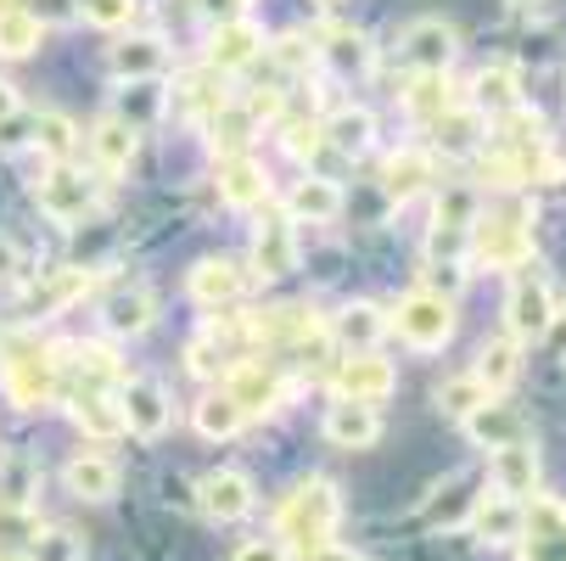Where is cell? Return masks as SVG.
I'll return each instance as SVG.
<instances>
[{
  "instance_id": "4fadbf2b",
  "label": "cell",
  "mask_w": 566,
  "mask_h": 561,
  "mask_svg": "<svg viewBox=\"0 0 566 561\" xmlns=\"http://www.w3.org/2000/svg\"><path fill=\"white\" fill-rule=\"evenodd\" d=\"M549 314H555L549 287H544L538 276H522V281L511 287V303H505V326H511V337H544Z\"/></svg>"
},
{
  "instance_id": "94428289",
  "label": "cell",
  "mask_w": 566,
  "mask_h": 561,
  "mask_svg": "<svg viewBox=\"0 0 566 561\" xmlns=\"http://www.w3.org/2000/svg\"><path fill=\"white\" fill-rule=\"evenodd\" d=\"M0 561H18V555H0Z\"/></svg>"
},
{
  "instance_id": "f6af8a7d",
  "label": "cell",
  "mask_w": 566,
  "mask_h": 561,
  "mask_svg": "<svg viewBox=\"0 0 566 561\" xmlns=\"http://www.w3.org/2000/svg\"><path fill=\"white\" fill-rule=\"evenodd\" d=\"M34 533H40L34 511H23V506H0V544H29Z\"/></svg>"
},
{
  "instance_id": "7c38bea8",
  "label": "cell",
  "mask_w": 566,
  "mask_h": 561,
  "mask_svg": "<svg viewBox=\"0 0 566 561\" xmlns=\"http://www.w3.org/2000/svg\"><path fill=\"white\" fill-rule=\"evenodd\" d=\"M197 506H202V517H213V522H241V517L253 511L248 471H208L202 484H197Z\"/></svg>"
},
{
  "instance_id": "8fae6325",
  "label": "cell",
  "mask_w": 566,
  "mask_h": 561,
  "mask_svg": "<svg viewBox=\"0 0 566 561\" xmlns=\"http://www.w3.org/2000/svg\"><path fill=\"white\" fill-rule=\"evenodd\" d=\"M40 208H45L56 225H73V219H85V214L96 208V186L78 175V169L56 164V169L40 180Z\"/></svg>"
},
{
  "instance_id": "c3c4849f",
  "label": "cell",
  "mask_w": 566,
  "mask_h": 561,
  "mask_svg": "<svg viewBox=\"0 0 566 561\" xmlns=\"http://www.w3.org/2000/svg\"><path fill=\"white\" fill-rule=\"evenodd\" d=\"M191 371H197V376H219V371H224L219 337H202V343H191Z\"/></svg>"
},
{
  "instance_id": "bcb514c9",
  "label": "cell",
  "mask_w": 566,
  "mask_h": 561,
  "mask_svg": "<svg viewBox=\"0 0 566 561\" xmlns=\"http://www.w3.org/2000/svg\"><path fill=\"white\" fill-rule=\"evenodd\" d=\"M326 56H332V62H337L343 73H359V67L370 62V51H365V40H359V34H332Z\"/></svg>"
},
{
  "instance_id": "b9f144b4",
  "label": "cell",
  "mask_w": 566,
  "mask_h": 561,
  "mask_svg": "<svg viewBox=\"0 0 566 561\" xmlns=\"http://www.w3.org/2000/svg\"><path fill=\"white\" fill-rule=\"evenodd\" d=\"M454 102H449V79L443 73H421V85L410 91V113L416 118H438V113H449Z\"/></svg>"
},
{
  "instance_id": "91938a15",
  "label": "cell",
  "mask_w": 566,
  "mask_h": 561,
  "mask_svg": "<svg viewBox=\"0 0 566 561\" xmlns=\"http://www.w3.org/2000/svg\"><path fill=\"white\" fill-rule=\"evenodd\" d=\"M7 7H18V0H0V12H7Z\"/></svg>"
},
{
  "instance_id": "9f6ffc18",
  "label": "cell",
  "mask_w": 566,
  "mask_h": 561,
  "mask_svg": "<svg viewBox=\"0 0 566 561\" xmlns=\"http://www.w3.org/2000/svg\"><path fill=\"white\" fill-rule=\"evenodd\" d=\"M12 113H18V91L7 85V79H0V124H7Z\"/></svg>"
},
{
  "instance_id": "6f0895ef",
  "label": "cell",
  "mask_w": 566,
  "mask_h": 561,
  "mask_svg": "<svg viewBox=\"0 0 566 561\" xmlns=\"http://www.w3.org/2000/svg\"><path fill=\"white\" fill-rule=\"evenodd\" d=\"M281 62L297 67V62H303V40H281Z\"/></svg>"
},
{
  "instance_id": "681fc988",
  "label": "cell",
  "mask_w": 566,
  "mask_h": 561,
  "mask_svg": "<svg viewBox=\"0 0 566 561\" xmlns=\"http://www.w3.org/2000/svg\"><path fill=\"white\" fill-rule=\"evenodd\" d=\"M319 146H326L319 124H292V129H286V152H297V157H314Z\"/></svg>"
},
{
  "instance_id": "e0dca14e",
  "label": "cell",
  "mask_w": 566,
  "mask_h": 561,
  "mask_svg": "<svg viewBox=\"0 0 566 561\" xmlns=\"http://www.w3.org/2000/svg\"><path fill=\"white\" fill-rule=\"evenodd\" d=\"M326 438L337 449H370L381 438V416L376 405H354V398H337V405L326 411Z\"/></svg>"
},
{
  "instance_id": "30bf717a",
  "label": "cell",
  "mask_w": 566,
  "mask_h": 561,
  "mask_svg": "<svg viewBox=\"0 0 566 561\" xmlns=\"http://www.w3.org/2000/svg\"><path fill=\"white\" fill-rule=\"evenodd\" d=\"M398 56H403V67H416V73H443L454 62V29L443 18H421V23L403 29Z\"/></svg>"
},
{
  "instance_id": "5b68a950",
  "label": "cell",
  "mask_w": 566,
  "mask_h": 561,
  "mask_svg": "<svg viewBox=\"0 0 566 561\" xmlns=\"http://www.w3.org/2000/svg\"><path fill=\"white\" fill-rule=\"evenodd\" d=\"M471 248L489 270H516L533 259V230L516 219V214H500V219H476L471 225Z\"/></svg>"
},
{
  "instance_id": "836d02e7",
  "label": "cell",
  "mask_w": 566,
  "mask_h": 561,
  "mask_svg": "<svg viewBox=\"0 0 566 561\" xmlns=\"http://www.w3.org/2000/svg\"><path fill=\"white\" fill-rule=\"evenodd\" d=\"M387 332V320H381V309L376 303H348L343 314H337V337L354 349V354H365V349H376V337Z\"/></svg>"
},
{
  "instance_id": "d6a6232c",
  "label": "cell",
  "mask_w": 566,
  "mask_h": 561,
  "mask_svg": "<svg viewBox=\"0 0 566 561\" xmlns=\"http://www.w3.org/2000/svg\"><path fill=\"white\" fill-rule=\"evenodd\" d=\"M432 124H438V146L454 152V157L482 146V113H476V107H449V113H438Z\"/></svg>"
},
{
  "instance_id": "ac0fdd59",
  "label": "cell",
  "mask_w": 566,
  "mask_h": 561,
  "mask_svg": "<svg viewBox=\"0 0 566 561\" xmlns=\"http://www.w3.org/2000/svg\"><path fill=\"white\" fill-rule=\"evenodd\" d=\"M191 298L208 303V309H224L235 298H248V270L230 264V259H202L191 270Z\"/></svg>"
},
{
  "instance_id": "ba28073f",
  "label": "cell",
  "mask_w": 566,
  "mask_h": 561,
  "mask_svg": "<svg viewBox=\"0 0 566 561\" xmlns=\"http://www.w3.org/2000/svg\"><path fill=\"white\" fill-rule=\"evenodd\" d=\"M392 387H398V371H392L376 349L348 354L343 371H337V398H354V405H381Z\"/></svg>"
},
{
  "instance_id": "e575fe53",
  "label": "cell",
  "mask_w": 566,
  "mask_h": 561,
  "mask_svg": "<svg viewBox=\"0 0 566 561\" xmlns=\"http://www.w3.org/2000/svg\"><path fill=\"white\" fill-rule=\"evenodd\" d=\"M516 371H522V360H516V337H500V343H489L476 354V382L489 387V393H500V387H511L516 382Z\"/></svg>"
},
{
  "instance_id": "680465c9",
  "label": "cell",
  "mask_w": 566,
  "mask_h": 561,
  "mask_svg": "<svg viewBox=\"0 0 566 561\" xmlns=\"http://www.w3.org/2000/svg\"><path fill=\"white\" fill-rule=\"evenodd\" d=\"M511 7H538V0H511Z\"/></svg>"
},
{
  "instance_id": "9a60e30c",
  "label": "cell",
  "mask_w": 566,
  "mask_h": 561,
  "mask_svg": "<svg viewBox=\"0 0 566 561\" xmlns=\"http://www.w3.org/2000/svg\"><path fill=\"white\" fill-rule=\"evenodd\" d=\"M489 471H494V495H511V500H533L538 495V455L527 449V438L494 449Z\"/></svg>"
},
{
  "instance_id": "52a82bcc",
  "label": "cell",
  "mask_w": 566,
  "mask_h": 561,
  "mask_svg": "<svg viewBox=\"0 0 566 561\" xmlns=\"http://www.w3.org/2000/svg\"><path fill=\"white\" fill-rule=\"evenodd\" d=\"M118 405H124V433H135V438H146V444H151V438H164V433H169V422H175L164 382H151V376L124 382Z\"/></svg>"
},
{
  "instance_id": "7dc6e473",
  "label": "cell",
  "mask_w": 566,
  "mask_h": 561,
  "mask_svg": "<svg viewBox=\"0 0 566 561\" xmlns=\"http://www.w3.org/2000/svg\"><path fill=\"white\" fill-rule=\"evenodd\" d=\"M23 12H29L40 29H45V23H73V18H78V0H29Z\"/></svg>"
},
{
  "instance_id": "6da1fadb",
  "label": "cell",
  "mask_w": 566,
  "mask_h": 561,
  "mask_svg": "<svg viewBox=\"0 0 566 561\" xmlns=\"http://www.w3.org/2000/svg\"><path fill=\"white\" fill-rule=\"evenodd\" d=\"M0 382H7L12 405H23V411H45L56 398V360L40 343L34 326H7L0 332Z\"/></svg>"
},
{
  "instance_id": "1f68e13d",
  "label": "cell",
  "mask_w": 566,
  "mask_h": 561,
  "mask_svg": "<svg viewBox=\"0 0 566 561\" xmlns=\"http://www.w3.org/2000/svg\"><path fill=\"white\" fill-rule=\"evenodd\" d=\"M319 135H326L337 152L359 157V152L370 146V135H376V118H370L365 107H343V113H332L326 124H319Z\"/></svg>"
},
{
  "instance_id": "4316f807",
  "label": "cell",
  "mask_w": 566,
  "mask_h": 561,
  "mask_svg": "<svg viewBox=\"0 0 566 561\" xmlns=\"http://www.w3.org/2000/svg\"><path fill=\"white\" fill-rule=\"evenodd\" d=\"M135 146H140V135H135V124H124V118H102V124L91 129V152H96V164H102L107 175H118V169L135 164Z\"/></svg>"
},
{
  "instance_id": "816d5d0a",
  "label": "cell",
  "mask_w": 566,
  "mask_h": 561,
  "mask_svg": "<svg viewBox=\"0 0 566 561\" xmlns=\"http://www.w3.org/2000/svg\"><path fill=\"white\" fill-rule=\"evenodd\" d=\"M18 276H23V248L12 236H0V281H18Z\"/></svg>"
},
{
  "instance_id": "f35d334b",
  "label": "cell",
  "mask_w": 566,
  "mask_h": 561,
  "mask_svg": "<svg viewBox=\"0 0 566 561\" xmlns=\"http://www.w3.org/2000/svg\"><path fill=\"white\" fill-rule=\"evenodd\" d=\"M34 45H40V23H34L23 7L0 12V56H29Z\"/></svg>"
},
{
  "instance_id": "d4e9b609",
  "label": "cell",
  "mask_w": 566,
  "mask_h": 561,
  "mask_svg": "<svg viewBox=\"0 0 566 561\" xmlns=\"http://www.w3.org/2000/svg\"><path fill=\"white\" fill-rule=\"evenodd\" d=\"M471 107H476V113H516V107H522L516 67H511V62L482 67V73H476V91H471Z\"/></svg>"
},
{
  "instance_id": "277c9868",
  "label": "cell",
  "mask_w": 566,
  "mask_h": 561,
  "mask_svg": "<svg viewBox=\"0 0 566 561\" xmlns=\"http://www.w3.org/2000/svg\"><path fill=\"white\" fill-rule=\"evenodd\" d=\"M471 225H476V191L471 186H449L443 202H438V219H432V264H460L465 242H471Z\"/></svg>"
},
{
  "instance_id": "74e56055",
  "label": "cell",
  "mask_w": 566,
  "mask_h": 561,
  "mask_svg": "<svg viewBox=\"0 0 566 561\" xmlns=\"http://www.w3.org/2000/svg\"><path fill=\"white\" fill-rule=\"evenodd\" d=\"M482 398H494V393L465 371V376H449V382L438 387V411H443V416H454V422H465V416L482 405Z\"/></svg>"
},
{
  "instance_id": "db71d44e",
  "label": "cell",
  "mask_w": 566,
  "mask_h": 561,
  "mask_svg": "<svg viewBox=\"0 0 566 561\" xmlns=\"http://www.w3.org/2000/svg\"><path fill=\"white\" fill-rule=\"evenodd\" d=\"M235 561H286V550L270 544V539H253V544H241V550H235Z\"/></svg>"
},
{
  "instance_id": "83f0119b",
  "label": "cell",
  "mask_w": 566,
  "mask_h": 561,
  "mask_svg": "<svg viewBox=\"0 0 566 561\" xmlns=\"http://www.w3.org/2000/svg\"><path fill=\"white\" fill-rule=\"evenodd\" d=\"M427 180H432V157L427 152H398V157H387V169H381V191L392 202H410L416 191H427Z\"/></svg>"
},
{
  "instance_id": "603a6c76",
  "label": "cell",
  "mask_w": 566,
  "mask_h": 561,
  "mask_svg": "<svg viewBox=\"0 0 566 561\" xmlns=\"http://www.w3.org/2000/svg\"><path fill=\"white\" fill-rule=\"evenodd\" d=\"M151 314H157V303H151L146 287H118V292L107 298V309H102V320H107L113 337H140V332L151 326Z\"/></svg>"
},
{
  "instance_id": "7a4b0ae2",
  "label": "cell",
  "mask_w": 566,
  "mask_h": 561,
  "mask_svg": "<svg viewBox=\"0 0 566 561\" xmlns=\"http://www.w3.org/2000/svg\"><path fill=\"white\" fill-rule=\"evenodd\" d=\"M337 517H343L337 484H326V477H308V484H297V489L286 495V506H281V517H275V533H281L286 544L308 550V544H319V539H332Z\"/></svg>"
},
{
  "instance_id": "11a10c76",
  "label": "cell",
  "mask_w": 566,
  "mask_h": 561,
  "mask_svg": "<svg viewBox=\"0 0 566 561\" xmlns=\"http://www.w3.org/2000/svg\"><path fill=\"white\" fill-rule=\"evenodd\" d=\"M544 337H549V354H555V360H566V314H549Z\"/></svg>"
},
{
  "instance_id": "2e32d148",
  "label": "cell",
  "mask_w": 566,
  "mask_h": 561,
  "mask_svg": "<svg viewBox=\"0 0 566 561\" xmlns=\"http://www.w3.org/2000/svg\"><path fill=\"white\" fill-rule=\"evenodd\" d=\"M259 51H264V34H259V23H248V18H224V23L213 29L208 67H219V73H230V67H248Z\"/></svg>"
},
{
  "instance_id": "4dcf8cb0",
  "label": "cell",
  "mask_w": 566,
  "mask_h": 561,
  "mask_svg": "<svg viewBox=\"0 0 566 561\" xmlns=\"http://www.w3.org/2000/svg\"><path fill=\"white\" fill-rule=\"evenodd\" d=\"M113 73L118 79H151V73H164V62H169V51H164V40H124V45H113Z\"/></svg>"
},
{
  "instance_id": "ee69618b",
  "label": "cell",
  "mask_w": 566,
  "mask_h": 561,
  "mask_svg": "<svg viewBox=\"0 0 566 561\" xmlns=\"http://www.w3.org/2000/svg\"><path fill=\"white\" fill-rule=\"evenodd\" d=\"M78 18L96 23V29H118L135 18V0H78Z\"/></svg>"
},
{
  "instance_id": "d590c367",
  "label": "cell",
  "mask_w": 566,
  "mask_h": 561,
  "mask_svg": "<svg viewBox=\"0 0 566 561\" xmlns=\"http://www.w3.org/2000/svg\"><path fill=\"white\" fill-rule=\"evenodd\" d=\"M253 118H259L253 107H230V102H224L219 113H208L213 146H219V152H230V157H235V152H248V141H253Z\"/></svg>"
},
{
  "instance_id": "3957f363",
  "label": "cell",
  "mask_w": 566,
  "mask_h": 561,
  "mask_svg": "<svg viewBox=\"0 0 566 561\" xmlns=\"http://www.w3.org/2000/svg\"><path fill=\"white\" fill-rule=\"evenodd\" d=\"M392 326H398V337L410 349L432 354V349H443L454 337V303L443 292H410L392 309Z\"/></svg>"
},
{
  "instance_id": "8d00e7d4",
  "label": "cell",
  "mask_w": 566,
  "mask_h": 561,
  "mask_svg": "<svg viewBox=\"0 0 566 561\" xmlns=\"http://www.w3.org/2000/svg\"><path fill=\"white\" fill-rule=\"evenodd\" d=\"M241 427H248V416L235 411L230 393H208L202 405H197V433H202V438H235Z\"/></svg>"
},
{
  "instance_id": "8992f818",
  "label": "cell",
  "mask_w": 566,
  "mask_h": 561,
  "mask_svg": "<svg viewBox=\"0 0 566 561\" xmlns=\"http://www.w3.org/2000/svg\"><path fill=\"white\" fill-rule=\"evenodd\" d=\"M516 544L522 561H566V500H527Z\"/></svg>"
},
{
  "instance_id": "d6986e66",
  "label": "cell",
  "mask_w": 566,
  "mask_h": 561,
  "mask_svg": "<svg viewBox=\"0 0 566 561\" xmlns=\"http://www.w3.org/2000/svg\"><path fill=\"white\" fill-rule=\"evenodd\" d=\"M253 264L259 276H292L297 270V236H292V219L270 214L253 236Z\"/></svg>"
},
{
  "instance_id": "f907efd6",
  "label": "cell",
  "mask_w": 566,
  "mask_h": 561,
  "mask_svg": "<svg viewBox=\"0 0 566 561\" xmlns=\"http://www.w3.org/2000/svg\"><path fill=\"white\" fill-rule=\"evenodd\" d=\"M303 561H365V555H354L348 544H337V539H319V544H308L303 550Z\"/></svg>"
},
{
  "instance_id": "5bb4252c",
  "label": "cell",
  "mask_w": 566,
  "mask_h": 561,
  "mask_svg": "<svg viewBox=\"0 0 566 561\" xmlns=\"http://www.w3.org/2000/svg\"><path fill=\"white\" fill-rule=\"evenodd\" d=\"M460 427H465V438H471L476 449H505V444H522V438H527V422H522L511 405H500V398H482V405H476Z\"/></svg>"
},
{
  "instance_id": "cb8c5ba5",
  "label": "cell",
  "mask_w": 566,
  "mask_h": 561,
  "mask_svg": "<svg viewBox=\"0 0 566 561\" xmlns=\"http://www.w3.org/2000/svg\"><path fill=\"white\" fill-rule=\"evenodd\" d=\"M67 495H78V500H113L118 495V466L107 455H73L67 460Z\"/></svg>"
},
{
  "instance_id": "ffe728a7",
  "label": "cell",
  "mask_w": 566,
  "mask_h": 561,
  "mask_svg": "<svg viewBox=\"0 0 566 561\" xmlns=\"http://www.w3.org/2000/svg\"><path fill=\"white\" fill-rule=\"evenodd\" d=\"M522 511H527V500L489 495V500H476V511H471V533L482 544H516L522 539Z\"/></svg>"
},
{
  "instance_id": "9c48e42d",
  "label": "cell",
  "mask_w": 566,
  "mask_h": 561,
  "mask_svg": "<svg viewBox=\"0 0 566 561\" xmlns=\"http://www.w3.org/2000/svg\"><path fill=\"white\" fill-rule=\"evenodd\" d=\"M224 393L235 398V411L241 416H264V411H275L281 405V376H275V365H264V360H248V365H230L224 371Z\"/></svg>"
},
{
  "instance_id": "44dd1931",
  "label": "cell",
  "mask_w": 566,
  "mask_h": 561,
  "mask_svg": "<svg viewBox=\"0 0 566 561\" xmlns=\"http://www.w3.org/2000/svg\"><path fill=\"white\" fill-rule=\"evenodd\" d=\"M85 292H91V270H78V264L51 270L45 281H34V287H29L23 314H29V320H40V314H51V309H62V303H73V298H85Z\"/></svg>"
},
{
  "instance_id": "484cf974",
  "label": "cell",
  "mask_w": 566,
  "mask_h": 561,
  "mask_svg": "<svg viewBox=\"0 0 566 561\" xmlns=\"http://www.w3.org/2000/svg\"><path fill=\"white\" fill-rule=\"evenodd\" d=\"M73 422L91 438H118L124 433V405L102 387H85V393H73Z\"/></svg>"
},
{
  "instance_id": "60d3db41",
  "label": "cell",
  "mask_w": 566,
  "mask_h": 561,
  "mask_svg": "<svg viewBox=\"0 0 566 561\" xmlns=\"http://www.w3.org/2000/svg\"><path fill=\"white\" fill-rule=\"evenodd\" d=\"M73 141H78V135H73V124H67L62 113H40V118H34V146H40L45 157H56V164L73 152Z\"/></svg>"
},
{
  "instance_id": "f546056e",
  "label": "cell",
  "mask_w": 566,
  "mask_h": 561,
  "mask_svg": "<svg viewBox=\"0 0 566 561\" xmlns=\"http://www.w3.org/2000/svg\"><path fill=\"white\" fill-rule=\"evenodd\" d=\"M34 495H40V460L12 449L7 460H0V506H23L29 511Z\"/></svg>"
},
{
  "instance_id": "f5cc1de1",
  "label": "cell",
  "mask_w": 566,
  "mask_h": 561,
  "mask_svg": "<svg viewBox=\"0 0 566 561\" xmlns=\"http://www.w3.org/2000/svg\"><path fill=\"white\" fill-rule=\"evenodd\" d=\"M197 7H202L208 18H219V23H224V18H248L253 0H197Z\"/></svg>"
},
{
  "instance_id": "7402d4cb",
  "label": "cell",
  "mask_w": 566,
  "mask_h": 561,
  "mask_svg": "<svg viewBox=\"0 0 566 561\" xmlns=\"http://www.w3.org/2000/svg\"><path fill=\"white\" fill-rule=\"evenodd\" d=\"M219 197H224L230 208H259V202L270 197V175L253 164L248 152H235L230 164L219 169Z\"/></svg>"
},
{
  "instance_id": "7bdbcfd3",
  "label": "cell",
  "mask_w": 566,
  "mask_h": 561,
  "mask_svg": "<svg viewBox=\"0 0 566 561\" xmlns=\"http://www.w3.org/2000/svg\"><path fill=\"white\" fill-rule=\"evenodd\" d=\"M157 107H164V91L151 85V79H135V85L124 91V124H151L157 118Z\"/></svg>"
},
{
  "instance_id": "f1b7e54d",
  "label": "cell",
  "mask_w": 566,
  "mask_h": 561,
  "mask_svg": "<svg viewBox=\"0 0 566 561\" xmlns=\"http://www.w3.org/2000/svg\"><path fill=\"white\" fill-rule=\"evenodd\" d=\"M286 214L292 219H308V225H326L343 214V191L332 180H297L292 197H286Z\"/></svg>"
},
{
  "instance_id": "ab89813d",
  "label": "cell",
  "mask_w": 566,
  "mask_h": 561,
  "mask_svg": "<svg viewBox=\"0 0 566 561\" xmlns=\"http://www.w3.org/2000/svg\"><path fill=\"white\" fill-rule=\"evenodd\" d=\"M23 561H85V544H78L67 528H40L29 539V555Z\"/></svg>"
}]
</instances>
